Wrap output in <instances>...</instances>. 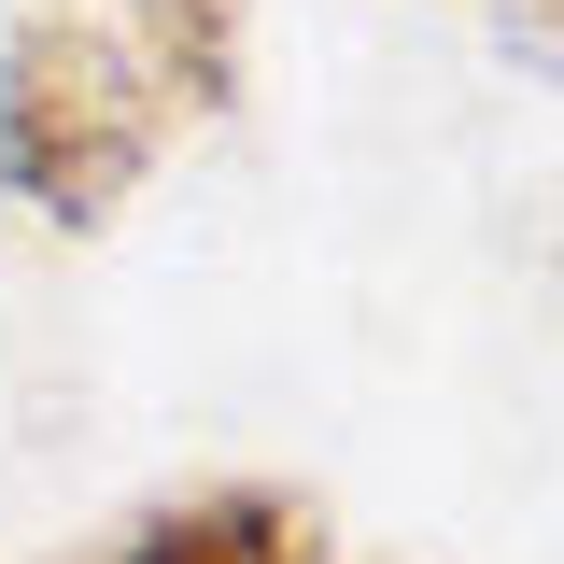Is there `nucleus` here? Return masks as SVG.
Segmentation results:
<instances>
[{"mask_svg": "<svg viewBox=\"0 0 564 564\" xmlns=\"http://www.w3.org/2000/svg\"><path fill=\"white\" fill-rule=\"evenodd\" d=\"M494 29H508V57L536 85H564V0H494Z\"/></svg>", "mask_w": 564, "mask_h": 564, "instance_id": "obj_4", "label": "nucleus"}, {"mask_svg": "<svg viewBox=\"0 0 564 564\" xmlns=\"http://www.w3.org/2000/svg\"><path fill=\"white\" fill-rule=\"evenodd\" d=\"M85 564H325V508L282 480H212L184 508H141L128 536H99Z\"/></svg>", "mask_w": 564, "mask_h": 564, "instance_id": "obj_2", "label": "nucleus"}, {"mask_svg": "<svg viewBox=\"0 0 564 564\" xmlns=\"http://www.w3.org/2000/svg\"><path fill=\"white\" fill-rule=\"evenodd\" d=\"M155 141H170V99L128 57V29L99 0H29L0 43V184L57 226H113Z\"/></svg>", "mask_w": 564, "mask_h": 564, "instance_id": "obj_1", "label": "nucleus"}, {"mask_svg": "<svg viewBox=\"0 0 564 564\" xmlns=\"http://www.w3.org/2000/svg\"><path fill=\"white\" fill-rule=\"evenodd\" d=\"M99 14H113V29H128V57L155 70L170 128L226 113V85H240V0H99Z\"/></svg>", "mask_w": 564, "mask_h": 564, "instance_id": "obj_3", "label": "nucleus"}]
</instances>
